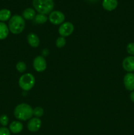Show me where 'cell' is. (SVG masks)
Wrapping results in <instances>:
<instances>
[{
    "label": "cell",
    "instance_id": "6da1fadb",
    "mask_svg": "<svg viewBox=\"0 0 134 135\" xmlns=\"http://www.w3.org/2000/svg\"><path fill=\"white\" fill-rule=\"evenodd\" d=\"M14 117L20 121H26L33 116V109L30 105L25 103L18 104L14 110Z\"/></svg>",
    "mask_w": 134,
    "mask_h": 135
},
{
    "label": "cell",
    "instance_id": "7a4b0ae2",
    "mask_svg": "<svg viewBox=\"0 0 134 135\" xmlns=\"http://www.w3.org/2000/svg\"><path fill=\"white\" fill-rule=\"evenodd\" d=\"M9 27L11 32L14 34H18L22 32L25 28V21L21 16L15 15L11 17L9 21Z\"/></svg>",
    "mask_w": 134,
    "mask_h": 135
},
{
    "label": "cell",
    "instance_id": "3957f363",
    "mask_svg": "<svg viewBox=\"0 0 134 135\" xmlns=\"http://www.w3.org/2000/svg\"><path fill=\"white\" fill-rule=\"evenodd\" d=\"M33 6L39 14L51 13L54 8L53 0H33Z\"/></svg>",
    "mask_w": 134,
    "mask_h": 135
},
{
    "label": "cell",
    "instance_id": "277c9868",
    "mask_svg": "<svg viewBox=\"0 0 134 135\" xmlns=\"http://www.w3.org/2000/svg\"><path fill=\"white\" fill-rule=\"evenodd\" d=\"M35 81L34 75L30 73H26L20 77L18 84L23 90L29 91L34 87Z\"/></svg>",
    "mask_w": 134,
    "mask_h": 135
},
{
    "label": "cell",
    "instance_id": "5b68a950",
    "mask_svg": "<svg viewBox=\"0 0 134 135\" xmlns=\"http://www.w3.org/2000/svg\"><path fill=\"white\" fill-rule=\"evenodd\" d=\"M65 19L64 15L59 11H53L49 16V20L53 25H61Z\"/></svg>",
    "mask_w": 134,
    "mask_h": 135
},
{
    "label": "cell",
    "instance_id": "8992f818",
    "mask_svg": "<svg viewBox=\"0 0 134 135\" xmlns=\"http://www.w3.org/2000/svg\"><path fill=\"white\" fill-rule=\"evenodd\" d=\"M74 27L73 24L71 23L70 22H65L61 24L59 26V33L60 36H69L74 32Z\"/></svg>",
    "mask_w": 134,
    "mask_h": 135
},
{
    "label": "cell",
    "instance_id": "52a82bcc",
    "mask_svg": "<svg viewBox=\"0 0 134 135\" xmlns=\"http://www.w3.org/2000/svg\"><path fill=\"white\" fill-rule=\"evenodd\" d=\"M34 69L38 72H43L47 68V63L45 58L42 56H37L33 61Z\"/></svg>",
    "mask_w": 134,
    "mask_h": 135
},
{
    "label": "cell",
    "instance_id": "ba28073f",
    "mask_svg": "<svg viewBox=\"0 0 134 135\" xmlns=\"http://www.w3.org/2000/svg\"><path fill=\"white\" fill-rule=\"evenodd\" d=\"M123 84L127 90L134 91V73H128L123 77Z\"/></svg>",
    "mask_w": 134,
    "mask_h": 135
},
{
    "label": "cell",
    "instance_id": "9c48e42d",
    "mask_svg": "<svg viewBox=\"0 0 134 135\" xmlns=\"http://www.w3.org/2000/svg\"><path fill=\"white\" fill-rule=\"evenodd\" d=\"M122 67L123 69L128 73L134 71V56L126 57L122 62Z\"/></svg>",
    "mask_w": 134,
    "mask_h": 135
},
{
    "label": "cell",
    "instance_id": "30bf717a",
    "mask_svg": "<svg viewBox=\"0 0 134 135\" xmlns=\"http://www.w3.org/2000/svg\"><path fill=\"white\" fill-rule=\"evenodd\" d=\"M42 126V121L39 118L34 117L29 120L28 123V129L31 132H36L39 130Z\"/></svg>",
    "mask_w": 134,
    "mask_h": 135
},
{
    "label": "cell",
    "instance_id": "8fae6325",
    "mask_svg": "<svg viewBox=\"0 0 134 135\" xmlns=\"http://www.w3.org/2000/svg\"><path fill=\"white\" fill-rule=\"evenodd\" d=\"M27 40L29 45L32 47H37L39 46L40 41L38 35L34 33H30L27 36Z\"/></svg>",
    "mask_w": 134,
    "mask_h": 135
},
{
    "label": "cell",
    "instance_id": "7c38bea8",
    "mask_svg": "<svg viewBox=\"0 0 134 135\" xmlns=\"http://www.w3.org/2000/svg\"><path fill=\"white\" fill-rule=\"evenodd\" d=\"M102 7L106 11H111L114 10L118 6L117 0H103L102 1Z\"/></svg>",
    "mask_w": 134,
    "mask_h": 135
},
{
    "label": "cell",
    "instance_id": "4fadbf2b",
    "mask_svg": "<svg viewBox=\"0 0 134 135\" xmlns=\"http://www.w3.org/2000/svg\"><path fill=\"white\" fill-rule=\"evenodd\" d=\"M9 129L10 131L14 134L20 133L23 129V125L20 121H13L9 125Z\"/></svg>",
    "mask_w": 134,
    "mask_h": 135
},
{
    "label": "cell",
    "instance_id": "5bb4252c",
    "mask_svg": "<svg viewBox=\"0 0 134 135\" xmlns=\"http://www.w3.org/2000/svg\"><path fill=\"white\" fill-rule=\"evenodd\" d=\"M35 11L32 8H27L22 12V17L24 19L34 20L35 17Z\"/></svg>",
    "mask_w": 134,
    "mask_h": 135
},
{
    "label": "cell",
    "instance_id": "9a60e30c",
    "mask_svg": "<svg viewBox=\"0 0 134 135\" xmlns=\"http://www.w3.org/2000/svg\"><path fill=\"white\" fill-rule=\"evenodd\" d=\"M9 32V27L6 24L0 22V40H4L8 36Z\"/></svg>",
    "mask_w": 134,
    "mask_h": 135
},
{
    "label": "cell",
    "instance_id": "2e32d148",
    "mask_svg": "<svg viewBox=\"0 0 134 135\" xmlns=\"http://www.w3.org/2000/svg\"><path fill=\"white\" fill-rule=\"evenodd\" d=\"M11 13L9 9H3L0 10V21L1 22H5L11 18Z\"/></svg>",
    "mask_w": 134,
    "mask_h": 135
},
{
    "label": "cell",
    "instance_id": "e0dca14e",
    "mask_svg": "<svg viewBox=\"0 0 134 135\" xmlns=\"http://www.w3.org/2000/svg\"><path fill=\"white\" fill-rule=\"evenodd\" d=\"M47 17L45 15L38 14L35 15V18H34V22L36 24H44L47 22Z\"/></svg>",
    "mask_w": 134,
    "mask_h": 135
},
{
    "label": "cell",
    "instance_id": "ac0fdd59",
    "mask_svg": "<svg viewBox=\"0 0 134 135\" xmlns=\"http://www.w3.org/2000/svg\"><path fill=\"white\" fill-rule=\"evenodd\" d=\"M66 43V41L65 38L63 36H60L56 40L55 44H56V46L57 47H59V48H62V47L65 46Z\"/></svg>",
    "mask_w": 134,
    "mask_h": 135
},
{
    "label": "cell",
    "instance_id": "d6986e66",
    "mask_svg": "<svg viewBox=\"0 0 134 135\" xmlns=\"http://www.w3.org/2000/svg\"><path fill=\"white\" fill-rule=\"evenodd\" d=\"M43 113H44V111H43V108L41 107H36L33 109V115H34L37 118L42 117Z\"/></svg>",
    "mask_w": 134,
    "mask_h": 135
},
{
    "label": "cell",
    "instance_id": "ffe728a7",
    "mask_svg": "<svg viewBox=\"0 0 134 135\" xmlns=\"http://www.w3.org/2000/svg\"><path fill=\"white\" fill-rule=\"evenodd\" d=\"M17 70L20 73H24L26 70V65L24 62L19 61L16 65Z\"/></svg>",
    "mask_w": 134,
    "mask_h": 135
},
{
    "label": "cell",
    "instance_id": "44dd1931",
    "mask_svg": "<svg viewBox=\"0 0 134 135\" xmlns=\"http://www.w3.org/2000/svg\"><path fill=\"white\" fill-rule=\"evenodd\" d=\"M126 50H127V53L131 56H134V43L133 42H130L127 44V47H126Z\"/></svg>",
    "mask_w": 134,
    "mask_h": 135
},
{
    "label": "cell",
    "instance_id": "7402d4cb",
    "mask_svg": "<svg viewBox=\"0 0 134 135\" xmlns=\"http://www.w3.org/2000/svg\"><path fill=\"white\" fill-rule=\"evenodd\" d=\"M0 123L3 127L7 126L9 123V117L6 115H2L0 117Z\"/></svg>",
    "mask_w": 134,
    "mask_h": 135
},
{
    "label": "cell",
    "instance_id": "603a6c76",
    "mask_svg": "<svg viewBox=\"0 0 134 135\" xmlns=\"http://www.w3.org/2000/svg\"><path fill=\"white\" fill-rule=\"evenodd\" d=\"M0 135H11L10 131L5 127L0 128Z\"/></svg>",
    "mask_w": 134,
    "mask_h": 135
},
{
    "label": "cell",
    "instance_id": "cb8c5ba5",
    "mask_svg": "<svg viewBox=\"0 0 134 135\" xmlns=\"http://www.w3.org/2000/svg\"><path fill=\"white\" fill-rule=\"evenodd\" d=\"M130 99L133 102H134V91H132L131 93L130 94Z\"/></svg>",
    "mask_w": 134,
    "mask_h": 135
},
{
    "label": "cell",
    "instance_id": "d4e9b609",
    "mask_svg": "<svg viewBox=\"0 0 134 135\" xmlns=\"http://www.w3.org/2000/svg\"><path fill=\"white\" fill-rule=\"evenodd\" d=\"M88 1H91V2H96V1H97L98 0H88Z\"/></svg>",
    "mask_w": 134,
    "mask_h": 135
}]
</instances>
